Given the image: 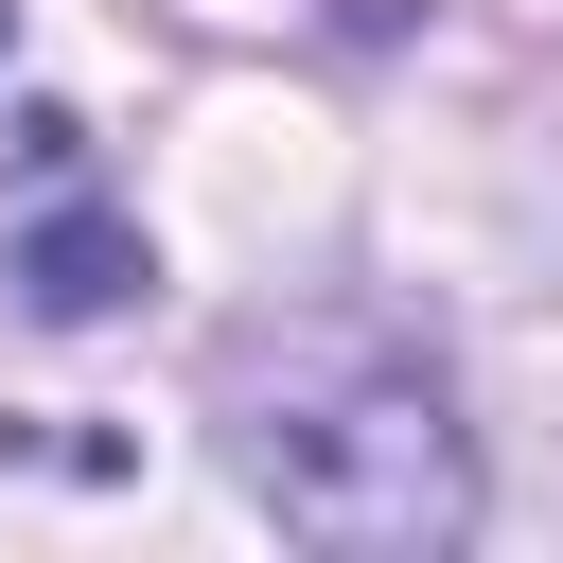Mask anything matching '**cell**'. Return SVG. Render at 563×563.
I'll list each match as a JSON object with an SVG mask.
<instances>
[{
  "label": "cell",
  "instance_id": "7a4b0ae2",
  "mask_svg": "<svg viewBox=\"0 0 563 563\" xmlns=\"http://www.w3.org/2000/svg\"><path fill=\"white\" fill-rule=\"evenodd\" d=\"M0 282H18V317H35V334H106V317L158 282V246H141V211H106V194H53V211L0 246Z\"/></svg>",
  "mask_w": 563,
  "mask_h": 563
},
{
  "label": "cell",
  "instance_id": "6da1fadb",
  "mask_svg": "<svg viewBox=\"0 0 563 563\" xmlns=\"http://www.w3.org/2000/svg\"><path fill=\"white\" fill-rule=\"evenodd\" d=\"M211 440L229 475L299 528V545H352V563H422V545H475V440H457V387L405 317L369 299H299V317H246L211 352Z\"/></svg>",
  "mask_w": 563,
  "mask_h": 563
},
{
  "label": "cell",
  "instance_id": "3957f363",
  "mask_svg": "<svg viewBox=\"0 0 563 563\" xmlns=\"http://www.w3.org/2000/svg\"><path fill=\"white\" fill-rule=\"evenodd\" d=\"M0 35H18V0H0Z\"/></svg>",
  "mask_w": 563,
  "mask_h": 563
}]
</instances>
